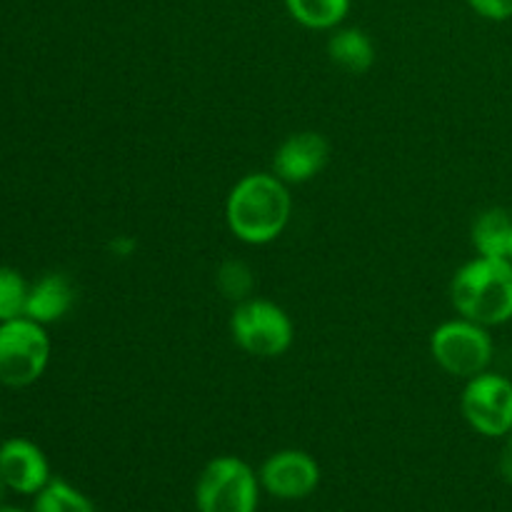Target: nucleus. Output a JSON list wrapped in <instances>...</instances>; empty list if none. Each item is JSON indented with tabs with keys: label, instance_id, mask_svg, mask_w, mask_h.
<instances>
[{
	"label": "nucleus",
	"instance_id": "f257e3e1",
	"mask_svg": "<svg viewBox=\"0 0 512 512\" xmlns=\"http://www.w3.org/2000/svg\"><path fill=\"white\" fill-rule=\"evenodd\" d=\"M293 213L288 183L275 173H250L233 185L225 203L228 228L240 243L268 245L283 235Z\"/></svg>",
	"mask_w": 512,
	"mask_h": 512
},
{
	"label": "nucleus",
	"instance_id": "f03ea898",
	"mask_svg": "<svg viewBox=\"0 0 512 512\" xmlns=\"http://www.w3.org/2000/svg\"><path fill=\"white\" fill-rule=\"evenodd\" d=\"M450 300L460 318L495 328L512 320V260L483 258L465 263L450 283Z\"/></svg>",
	"mask_w": 512,
	"mask_h": 512
},
{
	"label": "nucleus",
	"instance_id": "7ed1b4c3",
	"mask_svg": "<svg viewBox=\"0 0 512 512\" xmlns=\"http://www.w3.org/2000/svg\"><path fill=\"white\" fill-rule=\"evenodd\" d=\"M230 335L235 345L255 358H278L293 345L295 328L280 305L263 298H250L235 305L230 315Z\"/></svg>",
	"mask_w": 512,
	"mask_h": 512
},
{
	"label": "nucleus",
	"instance_id": "20e7f679",
	"mask_svg": "<svg viewBox=\"0 0 512 512\" xmlns=\"http://www.w3.org/2000/svg\"><path fill=\"white\" fill-rule=\"evenodd\" d=\"M258 480L253 468L235 455L210 460L195 485L198 512H255Z\"/></svg>",
	"mask_w": 512,
	"mask_h": 512
},
{
	"label": "nucleus",
	"instance_id": "39448f33",
	"mask_svg": "<svg viewBox=\"0 0 512 512\" xmlns=\"http://www.w3.org/2000/svg\"><path fill=\"white\" fill-rule=\"evenodd\" d=\"M495 345L488 328L468 318L448 320L430 335V355L435 363L455 378H475L493 363Z\"/></svg>",
	"mask_w": 512,
	"mask_h": 512
},
{
	"label": "nucleus",
	"instance_id": "423d86ee",
	"mask_svg": "<svg viewBox=\"0 0 512 512\" xmlns=\"http://www.w3.org/2000/svg\"><path fill=\"white\" fill-rule=\"evenodd\" d=\"M48 360L50 340L45 325L25 315L0 323V383L28 388L45 373Z\"/></svg>",
	"mask_w": 512,
	"mask_h": 512
},
{
	"label": "nucleus",
	"instance_id": "0eeeda50",
	"mask_svg": "<svg viewBox=\"0 0 512 512\" xmlns=\"http://www.w3.org/2000/svg\"><path fill=\"white\" fill-rule=\"evenodd\" d=\"M460 410L475 433L505 438L512 430V380L490 370L475 375L465 385Z\"/></svg>",
	"mask_w": 512,
	"mask_h": 512
},
{
	"label": "nucleus",
	"instance_id": "6e6552de",
	"mask_svg": "<svg viewBox=\"0 0 512 512\" xmlns=\"http://www.w3.org/2000/svg\"><path fill=\"white\" fill-rule=\"evenodd\" d=\"M260 485L273 498L303 500L320 485V465L303 450H278L260 468Z\"/></svg>",
	"mask_w": 512,
	"mask_h": 512
},
{
	"label": "nucleus",
	"instance_id": "1a4fd4ad",
	"mask_svg": "<svg viewBox=\"0 0 512 512\" xmlns=\"http://www.w3.org/2000/svg\"><path fill=\"white\" fill-rule=\"evenodd\" d=\"M330 160L328 140L313 130L293 133L278 145L273 155V173L283 183H308L325 170Z\"/></svg>",
	"mask_w": 512,
	"mask_h": 512
},
{
	"label": "nucleus",
	"instance_id": "9d476101",
	"mask_svg": "<svg viewBox=\"0 0 512 512\" xmlns=\"http://www.w3.org/2000/svg\"><path fill=\"white\" fill-rule=\"evenodd\" d=\"M0 473L8 488L20 495H38L50 483V468L43 450L25 438L5 440L0 445Z\"/></svg>",
	"mask_w": 512,
	"mask_h": 512
},
{
	"label": "nucleus",
	"instance_id": "9b49d317",
	"mask_svg": "<svg viewBox=\"0 0 512 512\" xmlns=\"http://www.w3.org/2000/svg\"><path fill=\"white\" fill-rule=\"evenodd\" d=\"M75 303V288L68 275L48 273L30 285L28 305H25V318L35 320L40 325H50L63 320Z\"/></svg>",
	"mask_w": 512,
	"mask_h": 512
},
{
	"label": "nucleus",
	"instance_id": "f8f14e48",
	"mask_svg": "<svg viewBox=\"0 0 512 512\" xmlns=\"http://www.w3.org/2000/svg\"><path fill=\"white\" fill-rule=\"evenodd\" d=\"M328 55L345 73H368L375 63V43L360 28H335L328 40Z\"/></svg>",
	"mask_w": 512,
	"mask_h": 512
},
{
	"label": "nucleus",
	"instance_id": "ddd939ff",
	"mask_svg": "<svg viewBox=\"0 0 512 512\" xmlns=\"http://www.w3.org/2000/svg\"><path fill=\"white\" fill-rule=\"evenodd\" d=\"M510 238L512 215L505 208H488L475 218L473 245L483 258H508Z\"/></svg>",
	"mask_w": 512,
	"mask_h": 512
},
{
	"label": "nucleus",
	"instance_id": "4468645a",
	"mask_svg": "<svg viewBox=\"0 0 512 512\" xmlns=\"http://www.w3.org/2000/svg\"><path fill=\"white\" fill-rule=\"evenodd\" d=\"M290 18L310 30H335L350 13V0H283Z\"/></svg>",
	"mask_w": 512,
	"mask_h": 512
},
{
	"label": "nucleus",
	"instance_id": "2eb2a0df",
	"mask_svg": "<svg viewBox=\"0 0 512 512\" xmlns=\"http://www.w3.org/2000/svg\"><path fill=\"white\" fill-rule=\"evenodd\" d=\"M33 512H98L90 498L80 490L68 485L65 480H50L38 495H35Z\"/></svg>",
	"mask_w": 512,
	"mask_h": 512
},
{
	"label": "nucleus",
	"instance_id": "dca6fc26",
	"mask_svg": "<svg viewBox=\"0 0 512 512\" xmlns=\"http://www.w3.org/2000/svg\"><path fill=\"white\" fill-rule=\"evenodd\" d=\"M218 290L223 293V298L233 300L235 305L243 303V300H250L255 290V275L253 270L248 268V263L243 260H225L218 268Z\"/></svg>",
	"mask_w": 512,
	"mask_h": 512
},
{
	"label": "nucleus",
	"instance_id": "f3484780",
	"mask_svg": "<svg viewBox=\"0 0 512 512\" xmlns=\"http://www.w3.org/2000/svg\"><path fill=\"white\" fill-rule=\"evenodd\" d=\"M28 283L13 268H0V323L23 318L28 305Z\"/></svg>",
	"mask_w": 512,
	"mask_h": 512
},
{
	"label": "nucleus",
	"instance_id": "a211bd4d",
	"mask_svg": "<svg viewBox=\"0 0 512 512\" xmlns=\"http://www.w3.org/2000/svg\"><path fill=\"white\" fill-rule=\"evenodd\" d=\"M468 5L480 18L495 20V23L512 18V0H468Z\"/></svg>",
	"mask_w": 512,
	"mask_h": 512
},
{
	"label": "nucleus",
	"instance_id": "6ab92c4d",
	"mask_svg": "<svg viewBox=\"0 0 512 512\" xmlns=\"http://www.w3.org/2000/svg\"><path fill=\"white\" fill-rule=\"evenodd\" d=\"M505 438H508V440H505L503 453H500L498 468H500V475H503L505 483L512 485V430L508 435H505Z\"/></svg>",
	"mask_w": 512,
	"mask_h": 512
},
{
	"label": "nucleus",
	"instance_id": "aec40b11",
	"mask_svg": "<svg viewBox=\"0 0 512 512\" xmlns=\"http://www.w3.org/2000/svg\"><path fill=\"white\" fill-rule=\"evenodd\" d=\"M110 248H113L118 255H130L135 248V240L128 238V235H118V238L110 243Z\"/></svg>",
	"mask_w": 512,
	"mask_h": 512
},
{
	"label": "nucleus",
	"instance_id": "412c9836",
	"mask_svg": "<svg viewBox=\"0 0 512 512\" xmlns=\"http://www.w3.org/2000/svg\"><path fill=\"white\" fill-rule=\"evenodd\" d=\"M8 483H5V478H3V473H0V505H3V500H5V493H8Z\"/></svg>",
	"mask_w": 512,
	"mask_h": 512
},
{
	"label": "nucleus",
	"instance_id": "4be33fe9",
	"mask_svg": "<svg viewBox=\"0 0 512 512\" xmlns=\"http://www.w3.org/2000/svg\"><path fill=\"white\" fill-rule=\"evenodd\" d=\"M0 512H23V510H18V508H0Z\"/></svg>",
	"mask_w": 512,
	"mask_h": 512
},
{
	"label": "nucleus",
	"instance_id": "5701e85b",
	"mask_svg": "<svg viewBox=\"0 0 512 512\" xmlns=\"http://www.w3.org/2000/svg\"><path fill=\"white\" fill-rule=\"evenodd\" d=\"M508 258L512 260V238H510V253H508Z\"/></svg>",
	"mask_w": 512,
	"mask_h": 512
}]
</instances>
